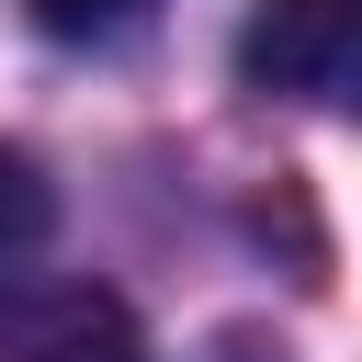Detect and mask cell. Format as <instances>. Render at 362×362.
Wrapping results in <instances>:
<instances>
[{
  "label": "cell",
  "instance_id": "7a4b0ae2",
  "mask_svg": "<svg viewBox=\"0 0 362 362\" xmlns=\"http://www.w3.org/2000/svg\"><path fill=\"white\" fill-rule=\"evenodd\" d=\"M0 362H147V339H136L124 294H102V283H45V294H23V305L0 317Z\"/></svg>",
  "mask_w": 362,
  "mask_h": 362
},
{
  "label": "cell",
  "instance_id": "6da1fadb",
  "mask_svg": "<svg viewBox=\"0 0 362 362\" xmlns=\"http://www.w3.org/2000/svg\"><path fill=\"white\" fill-rule=\"evenodd\" d=\"M362 57V0H249L238 23V79L283 102H351Z\"/></svg>",
  "mask_w": 362,
  "mask_h": 362
},
{
  "label": "cell",
  "instance_id": "277c9868",
  "mask_svg": "<svg viewBox=\"0 0 362 362\" xmlns=\"http://www.w3.org/2000/svg\"><path fill=\"white\" fill-rule=\"evenodd\" d=\"M124 11H136V0H34V23H45L57 45H79V34H113Z\"/></svg>",
  "mask_w": 362,
  "mask_h": 362
},
{
  "label": "cell",
  "instance_id": "5b68a950",
  "mask_svg": "<svg viewBox=\"0 0 362 362\" xmlns=\"http://www.w3.org/2000/svg\"><path fill=\"white\" fill-rule=\"evenodd\" d=\"M226 362H260V351H249V339H238V351H226ZM272 362H283V351H272Z\"/></svg>",
  "mask_w": 362,
  "mask_h": 362
},
{
  "label": "cell",
  "instance_id": "3957f363",
  "mask_svg": "<svg viewBox=\"0 0 362 362\" xmlns=\"http://www.w3.org/2000/svg\"><path fill=\"white\" fill-rule=\"evenodd\" d=\"M45 226H57V192L34 170V147H0V283L45 249Z\"/></svg>",
  "mask_w": 362,
  "mask_h": 362
}]
</instances>
